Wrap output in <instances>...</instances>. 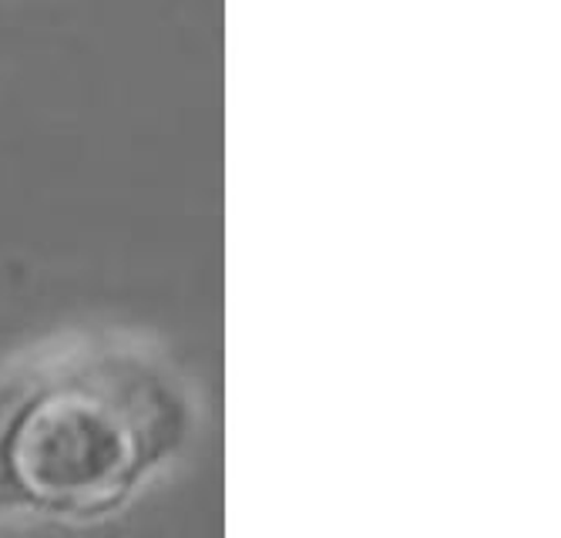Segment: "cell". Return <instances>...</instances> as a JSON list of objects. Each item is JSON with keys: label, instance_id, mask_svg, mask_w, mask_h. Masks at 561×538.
Wrapping results in <instances>:
<instances>
[{"label": "cell", "instance_id": "obj_1", "mask_svg": "<svg viewBox=\"0 0 561 538\" xmlns=\"http://www.w3.org/2000/svg\"><path fill=\"white\" fill-rule=\"evenodd\" d=\"M172 367L122 340H84L0 384V505L44 515L118 508L185 442Z\"/></svg>", "mask_w": 561, "mask_h": 538}]
</instances>
